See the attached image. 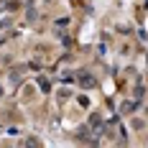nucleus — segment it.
<instances>
[{"label":"nucleus","mask_w":148,"mask_h":148,"mask_svg":"<svg viewBox=\"0 0 148 148\" xmlns=\"http://www.w3.org/2000/svg\"><path fill=\"white\" fill-rule=\"evenodd\" d=\"M79 82H82L84 87H95V79H92L89 74H82V77H79Z\"/></svg>","instance_id":"nucleus-1"}]
</instances>
